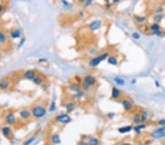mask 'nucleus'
<instances>
[{
	"mask_svg": "<svg viewBox=\"0 0 165 145\" xmlns=\"http://www.w3.org/2000/svg\"><path fill=\"white\" fill-rule=\"evenodd\" d=\"M97 83V78L92 75H87L83 78L82 81V89L84 91L89 90Z\"/></svg>",
	"mask_w": 165,
	"mask_h": 145,
	"instance_id": "1",
	"label": "nucleus"
},
{
	"mask_svg": "<svg viewBox=\"0 0 165 145\" xmlns=\"http://www.w3.org/2000/svg\"><path fill=\"white\" fill-rule=\"evenodd\" d=\"M109 52H104L102 54H101L99 55L96 56H94L92 59L89 61V66L90 68H96L97 66H98L99 64L104 62V60H107V58L109 57Z\"/></svg>",
	"mask_w": 165,
	"mask_h": 145,
	"instance_id": "2",
	"label": "nucleus"
},
{
	"mask_svg": "<svg viewBox=\"0 0 165 145\" xmlns=\"http://www.w3.org/2000/svg\"><path fill=\"white\" fill-rule=\"evenodd\" d=\"M31 113H32V115L35 118L40 119L47 114V110L46 107H44L42 105H35L32 107Z\"/></svg>",
	"mask_w": 165,
	"mask_h": 145,
	"instance_id": "3",
	"label": "nucleus"
},
{
	"mask_svg": "<svg viewBox=\"0 0 165 145\" xmlns=\"http://www.w3.org/2000/svg\"><path fill=\"white\" fill-rule=\"evenodd\" d=\"M71 120H72V119L68 113L59 114V115L56 116V118H55V121L61 124L69 123L71 122Z\"/></svg>",
	"mask_w": 165,
	"mask_h": 145,
	"instance_id": "4",
	"label": "nucleus"
},
{
	"mask_svg": "<svg viewBox=\"0 0 165 145\" xmlns=\"http://www.w3.org/2000/svg\"><path fill=\"white\" fill-rule=\"evenodd\" d=\"M151 136L154 139H161L165 137V126H161L155 129L151 133Z\"/></svg>",
	"mask_w": 165,
	"mask_h": 145,
	"instance_id": "5",
	"label": "nucleus"
},
{
	"mask_svg": "<svg viewBox=\"0 0 165 145\" xmlns=\"http://www.w3.org/2000/svg\"><path fill=\"white\" fill-rule=\"evenodd\" d=\"M121 104L123 108L125 111H131L133 109V103L128 98H123L121 100Z\"/></svg>",
	"mask_w": 165,
	"mask_h": 145,
	"instance_id": "6",
	"label": "nucleus"
},
{
	"mask_svg": "<svg viewBox=\"0 0 165 145\" xmlns=\"http://www.w3.org/2000/svg\"><path fill=\"white\" fill-rule=\"evenodd\" d=\"M111 98L114 100H120L122 98V92L117 86H112L111 90Z\"/></svg>",
	"mask_w": 165,
	"mask_h": 145,
	"instance_id": "7",
	"label": "nucleus"
},
{
	"mask_svg": "<svg viewBox=\"0 0 165 145\" xmlns=\"http://www.w3.org/2000/svg\"><path fill=\"white\" fill-rule=\"evenodd\" d=\"M101 26H102L101 21H100V20H95V21H92L91 23H90L88 24V28L92 32H95V31L99 30L101 27Z\"/></svg>",
	"mask_w": 165,
	"mask_h": 145,
	"instance_id": "8",
	"label": "nucleus"
},
{
	"mask_svg": "<svg viewBox=\"0 0 165 145\" xmlns=\"http://www.w3.org/2000/svg\"><path fill=\"white\" fill-rule=\"evenodd\" d=\"M18 114H19V117L24 120H29L31 116H32L31 111L29 109H27V108H23V109H21V111H19Z\"/></svg>",
	"mask_w": 165,
	"mask_h": 145,
	"instance_id": "9",
	"label": "nucleus"
},
{
	"mask_svg": "<svg viewBox=\"0 0 165 145\" xmlns=\"http://www.w3.org/2000/svg\"><path fill=\"white\" fill-rule=\"evenodd\" d=\"M35 76H36V72L33 70H27L24 72V75H23L24 78H25L26 80H31V81L33 80Z\"/></svg>",
	"mask_w": 165,
	"mask_h": 145,
	"instance_id": "10",
	"label": "nucleus"
},
{
	"mask_svg": "<svg viewBox=\"0 0 165 145\" xmlns=\"http://www.w3.org/2000/svg\"><path fill=\"white\" fill-rule=\"evenodd\" d=\"M5 121L9 125H14L16 122V117L13 113H9L5 117Z\"/></svg>",
	"mask_w": 165,
	"mask_h": 145,
	"instance_id": "11",
	"label": "nucleus"
},
{
	"mask_svg": "<svg viewBox=\"0 0 165 145\" xmlns=\"http://www.w3.org/2000/svg\"><path fill=\"white\" fill-rule=\"evenodd\" d=\"M10 36L13 40L20 38L21 36V31L18 30V29H15V30H11L10 32Z\"/></svg>",
	"mask_w": 165,
	"mask_h": 145,
	"instance_id": "12",
	"label": "nucleus"
},
{
	"mask_svg": "<svg viewBox=\"0 0 165 145\" xmlns=\"http://www.w3.org/2000/svg\"><path fill=\"white\" fill-rule=\"evenodd\" d=\"M69 89L72 92H77L78 91H81L82 90V85H80L78 82H75V83H73V84H71L70 85Z\"/></svg>",
	"mask_w": 165,
	"mask_h": 145,
	"instance_id": "13",
	"label": "nucleus"
},
{
	"mask_svg": "<svg viewBox=\"0 0 165 145\" xmlns=\"http://www.w3.org/2000/svg\"><path fill=\"white\" fill-rule=\"evenodd\" d=\"M133 130V127L132 125H126V126H122L120 128L117 129L118 132L120 133H127L131 132Z\"/></svg>",
	"mask_w": 165,
	"mask_h": 145,
	"instance_id": "14",
	"label": "nucleus"
},
{
	"mask_svg": "<svg viewBox=\"0 0 165 145\" xmlns=\"http://www.w3.org/2000/svg\"><path fill=\"white\" fill-rule=\"evenodd\" d=\"M145 128H146V125L144 123V122H141L140 124L136 125L133 128V130H134L135 133H140L141 131H142V130H144Z\"/></svg>",
	"mask_w": 165,
	"mask_h": 145,
	"instance_id": "15",
	"label": "nucleus"
},
{
	"mask_svg": "<svg viewBox=\"0 0 165 145\" xmlns=\"http://www.w3.org/2000/svg\"><path fill=\"white\" fill-rule=\"evenodd\" d=\"M107 62L108 64H111L112 66H116L118 64V60H117V57L113 55H109V57L107 58Z\"/></svg>",
	"mask_w": 165,
	"mask_h": 145,
	"instance_id": "16",
	"label": "nucleus"
},
{
	"mask_svg": "<svg viewBox=\"0 0 165 145\" xmlns=\"http://www.w3.org/2000/svg\"><path fill=\"white\" fill-rule=\"evenodd\" d=\"M75 109H76V104L74 103H68L65 105V110H66V113H68V114L71 113Z\"/></svg>",
	"mask_w": 165,
	"mask_h": 145,
	"instance_id": "17",
	"label": "nucleus"
},
{
	"mask_svg": "<svg viewBox=\"0 0 165 145\" xmlns=\"http://www.w3.org/2000/svg\"><path fill=\"white\" fill-rule=\"evenodd\" d=\"M32 82L34 83V84H35V85H41L44 83V78L41 76H40V75H37L36 74V76L33 78V80H32Z\"/></svg>",
	"mask_w": 165,
	"mask_h": 145,
	"instance_id": "18",
	"label": "nucleus"
},
{
	"mask_svg": "<svg viewBox=\"0 0 165 145\" xmlns=\"http://www.w3.org/2000/svg\"><path fill=\"white\" fill-rule=\"evenodd\" d=\"M132 122L134 125H138V124H140L142 122L140 113H136L133 115V117H132Z\"/></svg>",
	"mask_w": 165,
	"mask_h": 145,
	"instance_id": "19",
	"label": "nucleus"
},
{
	"mask_svg": "<svg viewBox=\"0 0 165 145\" xmlns=\"http://www.w3.org/2000/svg\"><path fill=\"white\" fill-rule=\"evenodd\" d=\"M2 134L4 135V137L6 138H10L11 133H12V130H11V128L8 127V126H5L4 128H2Z\"/></svg>",
	"mask_w": 165,
	"mask_h": 145,
	"instance_id": "20",
	"label": "nucleus"
},
{
	"mask_svg": "<svg viewBox=\"0 0 165 145\" xmlns=\"http://www.w3.org/2000/svg\"><path fill=\"white\" fill-rule=\"evenodd\" d=\"M140 116H141V120L142 122H145L148 121L149 118V112L146 110H142L140 112Z\"/></svg>",
	"mask_w": 165,
	"mask_h": 145,
	"instance_id": "21",
	"label": "nucleus"
},
{
	"mask_svg": "<svg viewBox=\"0 0 165 145\" xmlns=\"http://www.w3.org/2000/svg\"><path fill=\"white\" fill-rule=\"evenodd\" d=\"M113 81L118 86H124L126 84V81L124 79H123L122 78L120 77H114V78H113Z\"/></svg>",
	"mask_w": 165,
	"mask_h": 145,
	"instance_id": "22",
	"label": "nucleus"
},
{
	"mask_svg": "<svg viewBox=\"0 0 165 145\" xmlns=\"http://www.w3.org/2000/svg\"><path fill=\"white\" fill-rule=\"evenodd\" d=\"M10 85V82L8 80H3V81H0V89L1 90H8Z\"/></svg>",
	"mask_w": 165,
	"mask_h": 145,
	"instance_id": "23",
	"label": "nucleus"
},
{
	"mask_svg": "<svg viewBox=\"0 0 165 145\" xmlns=\"http://www.w3.org/2000/svg\"><path fill=\"white\" fill-rule=\"evenodd\" d=\"M163 18H164V15H162L161 13H157V14H156V15L153 16V19L154 23H158V24H159V23L162 21Z\"/></svg>",
	"mask_w": 165,
	"mask_h": 145,
	"instance_id": "24",
	"label": "nucleus"
},
{
	"mask_svg": "<svg viewBox=\"0 0 165 145\" xmlns=\"http://www.w3.org/2000/svg\"><path fill=\"white\" fill-rule=\"evenodd\" d=\"M150 30H151L152 32L161 30V26L158 23H153L152 24H150Z\"/></svg>",
	"mask_w": 165,
	"mask_h": 145,
	"instance_id": "25",
	"label": "nucleus"
},
{
	"mask_svg": "<svg viewBox=\"0 0 165 145\" xmlns=\"http://www.w3.org/2000/svg\"><path fill=\"white\" fill-rule=\"evenodd\" d=\"M88 145H99V140L96 137H92L87 142Z\"/></svg>",
	"mask_w": 165,
	"mask_h": 145,
	"instance_id": "26",
	"label": "nucleus"
},
{
	"mask_svg": "<svg viewBox=\"0 0 165 145\" xmlns=\"http://www.w3.org/2000/svg\"><path fill=\"white\" fill-rule=\"evenodd\" d=\"M135 20L138 24H143L144 22L146 21V17L145 16H135Z\"/></svg>",
	"mask_w": 165,
	"mask_h": 145,
	"instance_id": "27",
	"label": "nucleus"
},
{
	"mask_svg": "<svg viewBox=\"0 0 165 145\" xmlns=\"http://www.w3.org/2000/svg\"><path fill=\"white\" fill-rule=\"evenodd\" d=\"M83 96H84V92H82V90H81L77 92H75V94L73 95V98H74L75 100H79L83 98Z\"/></svg>",
	"mask_w": 165,
	"mask_h": 145,
	"instance_id": "28",
	"label": "nucleus"
},
{
	"mask_svg": "<svg viewBox=\"0 0 165 145\" xmlns=\"http://www.w3.org/2000/svg\"><path fill=\"white\" fill-rule=\"evenodd\" d=\"M52 141L54 144H60L61 142L60 137L59 135H54L52 137Z\"/></svg>",
	"mask_w": 165,
	"mask_h": 145,
	"instance_id": "29",
	"label": "nucleus"
},
{
	"mask_svg": "<svg viewBox=\"0 0 165 145\" xmlns=\"http://www.w3.org/2000/svg\"><path fill=\"white\" fill-rule=\"evenodd\" d=\"M7 40V37L6 35L2 32H0V44H3L6 42Z\"/></svg>",
	"mask_w": 165,
	"mask_h": 145,
	"instance_id": "30",
	"label": "nucleus"
},
{
	"mask_svg": "<svg viewBox=\"0 0 165 145\" xmlns=\"http://www.w3.org/2000/svg\"><path fill=\"white\" fill-rule=\"evenodd\" d=\"M48 110L50 111H54L56 110V103L54 100H53L52 101L51 103V104H50V106H49V108H48Z\"/></svg>",
	"mask_w": 165,
	"mask_h": 145,
	"instance_id": "31",
	"label": "nucleus"
},
{
	"mask_svg": "<svg viewBox=\"0 0 165 145\" xmlns=\"http://www.w3.org/2000/svg\"><path fill=\"white\" fill-rule=\"evenodd\" d=\"M131 38L134 39V40H139L140 39V34H139V32H134L131 34Z\"/></svg>",
	"mask_w": 165,
	"mask_h": 145,
	"instance_id": "32",
	"label": "nucleus"
},
{
	"mask_svg": "<svg viewBox=\"0 0 165 145\" xmlns=\"http://www.w3.org/2000/svg\"><path fill=\"white\" fill-rule=\"evenodd\" d=\"M93 1H94V0H87V1L84 2V7H85V8H88V7H90V6L92 4Z\"/></svg>",
	"mask_w": 165,
	"mask_h": 145,
	"instance_id": "33",
	"label": "nucleus"
},
{
	"mask_svg": "<svg viewBox=\"0 0 165 145\" xmlns=\"http://www.w3.org/2000/svg\"><path fill=\"white\" fill-rule=\"evenodd\" d=\"M25 41H26V39L25 38H22L20 41H19V43H18V47H21L24 46V44L25 43Z\"/></svg>",
	"mask_w": 165,
	"mask_h": 145,
	"instance_id": "34",
	"label": "nucleus"
},
{
	"mask_svg": "<svg viewBox=\"0 0 165 145\" xmlns=\"http://www.w3.org/2000/svg\"><path fill=\"white\" fill-rule=\"evenodd\" d=\"M153 34L156 35V36H158V37H160L162 35V31L161 30H159V31H156V32H152Z\"/></svg>",
	"mask_w": 165,
	"mask_h": 145,
	"instance_id": "35",
	"label": "nucleus"
},
{
	"mask_svg": "<svg viewBox=\"0 0 165 145\" xmlns=\"http://www.w3.org/2000/svg\"><path fill=\"white\" fill-rule=\"evenodd\" d=\"M35 138H34V137H33V138H31V139H30L28 141H26V142L24 143V145H30V144H32L33 141H35Z\"/></svg>",
	"mask_w": 165,
	"mask_h": 145,
	"instance_id": "36",
	"label": "nucleus"
},
{
	"mask_svg": "<svg viewBox=\"0 0 165 145\" xmlns=\"http://www.w3.org/2000/svg\"><path fill=\"white\" fill-rule=\"evenodd\" d=\"M158 124L159 125H161V126H165V118H163V119H161V120H159Z\"/></svg>",
	"mask_w": 165,
	"mask_h": 145,
	"instance_id": "37",
	"label": "nucleus"
},
{
	"mask_svg": "<svg viewBox=\"0 0 165 145\" xmlns=\"http://www.w3.org/2000/svg\"><path fill=\"white\" fill-rule=\"evenodd\" d=\"M114 113H113V112H110V113H108L107 114V117L110 119V120H112L114 118Z\"/></svg>",
	"mask_w": 165,
	"mask_h": 145,
	"instance_id": "38",
	"label": "nucleus"
},
{
	"mask_svg": "<svg viewBox=\"0 0 165 145\" xmlns=\"http://www.w3.org/2000/svg\"><path fill=\"white\" fill-rule=\"evenodd\" d=\"M48 61L47 59H46V58H40L38 60V62L40 63H44V62H46Z\"/></svg>",
	"mask_w": 165,
	"mask_h": 145,
	"instance_id": "39",
	"label": "nucleus"
},
{
	"mask_svg": "<svg viewBox=\"0 0 165 145\" xmlns=\"http://www.w3.org/2000/svg\"><path fill=\"white\" fill-rule=\"evenodd\" d=\"M76 145H88V144H87V142H85V141H78Z\"/></svg>",
	"mask_w": 165,
	"mask_h": 145,
	"instance_id": "40",
	"label": "nucleus"
},
{
	"mask_svg": "<svg viewBox=\"0 0 165 145\" xmlns=\"http://www.w3.org/2000/svg\"><path fill=\"white\" fill-rule=\"evenodd\" d=\"M62 4H64V6H65V7H68V6H70L69 3H68L67 1H65V0H62Z\"/></svg>",
	"mask_w": 165,
	"mask_h": 145,
	"instance_id": "41",
	"label": "nucleus"
},
{
	"mask_svg": "<svg viewBox=\"0 0 165 145\" xmlns=\"http://www.w3.org/2000/svg\"><path fill=\"white\" fill-rule=\"evenodd\" d=\"M155 86H156L157 88H159V87L161 86V85H160V82L159 81H155Z\"/></svg>",
	"mask_w": 165,
	"mask_h": 145,
	"instance_id": "42",
	"label": "nucleus"
},
{
	"mask_svg": "<svg viewBox=\"0 0 165 145\" xmlns=\"http://www.w3.org/2000/svg\"><path fill=\"white\" fill-rule=\"evenodd\" d=\"M112 2L114 4H117V3L120 2L121 0H112Z\"/></svg>",
	"mask_w": 165,
	"mask_h": 145,
	"instance_id": "43",
	"label": "nucleus"
},
{
	"mask_svg": "<svg viewBox=\"0 0 165 145\" xmlns=\"http://www.w3.org/2000/svg\"><path fill=\"white\" fill-rule=\"evenodd\" d=\"M76 1L78 2V3H80V4H83V3L84 4V2H85L87 0H76Z\"/></svg>",
	"mask_w": 165,
	"mask_h": 145,
	"instance_id": "44",
	"label": "nucleus"
},
{
	"mask_svg": "<svg viewBox=\"0 0 165 145\" xmlns=\"http://www.w3.org/2000/svg\"><path fill=\"white\" fill-rule=\"evenodd\" d=\"M131 83L132 85H134V84H136V83H137V80L136 79H133L132 81H131Z\"/></svg>",
	"mask_w": 165,
	"mask_h": 145,
	"instance_id": "45",
	"label": "nucleus"
},
{
	"mask_svg": "<svg viewBox=\"0 0 165 145\" xmlns=\"http://www.w3.org/2000/svg\"><path fill=\"white\" fill-rule=\"evenodd\" d=\"M121 145H132L131 143L129 142H124V143H123Z\"/></svg>",
	"mask_w": 165,
	"mask_h": 145,
	"instance_id": "46",
	"label": "nucleus"
},
{
	"mask_svg": "<svg viewBox=\"0 0 165 145\" xmlns=\"http://www.w3.org/2000/svg\"><path fill=\"white\" fill-rule=\"evenodd\" d=\"M2 10H3V6L2 4H0V13L2 11Z\"/></svg>",
	"mask_w": 165,
	"mask_h": 145,
	"instance_id": "47",
	"label": "nucleus"
},
{
	"mask_svg": "<svg viewBox=\"0 0 165 145\" xmlns=\"http://www.w3.org/2000/svg\"><path fill=\"white\" fill-rule=\"evenodd\" d=\"M164 17H165V13H164Z\"/></svg>",
	"mask_w": 165,
	"mask_h": 145,
	"instance_id": "48",
	"label": "nucleus"
}]
</instances>
